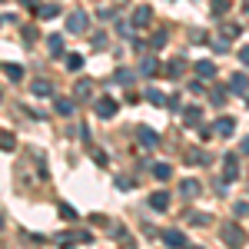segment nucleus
I'll return each mask as SVG.
<instances>
[{
  "label": "nucleus",
  "instance_id": "6e6552de",
  "mask_svg": "<svg viewBox=\"0 0 249 249\" xmlns=\"http://www.w3.org/2000/svg\"><path fill=\"white\" fill-rule=\"evenodd\" d=\"M196 73H199V77H213V73H216V67H213V63H199V67H196Z\"/></svg>",
  "mask_w": 249,
  "mask_h": 249
},
{
  "label": "nucleus",
  "instance_id": "aec40b11",
  "mask_svg": "<svg viewBox=\"0 0 249 249\" xmlns=\"http://www.w3.org/2000/svg\"><path fill=\"white\" fill-rule=\"evenodd\" d=\"M146 96H150L153 103H163V93H160V90H150V93H146Z\"/></svg>",
  "mask_w": 249,
  "mask_h": 249
},
{
  "label": "nucleus",
  "instance_id": "f8f14e48",
  "mask_svg": "<svg viewBox=\"0 0 249 249\" xmlns=\"http://www.w3.org/2000/svg\"><path fill=\"white\" fill-rule=\"evenodd\" d=\"M246 87H249V83H246V77H243V73H239V77H232V90H239V93H243Z\"/></svg>",
  "mask_w": 249,
  "mask_h": 249
},
{
  "label": "nucleus",
  "instance_id": "dca6fc26",
  "mask_svg": "<svg viewBox=\"0 0 249 249\" xmlns=\"http://www.w3.org/2000/svg\"><path fill=\"white\" fill-rule=\"evenodd\" d=\"M143 73H156V60H153V57L143 60Z\"/></svg>",
  "mask_w": 249,
  "mask_h": 249
},
{
  "label": "nucleus",
  "instance_id": "20e7f679",
  "mask_svg": "<svg viewBox=\"0 0 249 249\" xmlns=\"http://www.w3.org/2000/svg\"><path fill=\"white\" fill-rule=\"evenodd\" d=\"M50 93H53L50 80H34V96H50Z\"/></svg>",
  "mask_w": 249,
  "mask_h": 249
},
{
  "label": "nucleus",
  "instance_id": "2eb2a0df",
  "mask_svg": "<svg viewBox=\"0 0 249 249\" xmlns=\"http://www.w3.org/2000/svg\"><path fill=\"white\" fill-rule=\"evenodd\" d=\"M140 140H143V143H150V146H153V143H156V133H150V130H140Z\"/></svg>",
  "mask_w": 249,
  "mask_h": 249
},
{
  "label": "nucleus",
  "instance_id": "f03ea898",
  "mask_svg": "<svg viewBox=\"0 0 249 249\" xmlns=\"http://www.w3.org/2000/svg\"><path fill=\"white\" fill-rule=\"evenodd\" d=\"M113 113H116V100L100 96V100H96V116H113Z\"/></svg>",
  "mask_w": 249,
  "mask_h": 249
},
{
  "label": "nucleus",
  "instance_id": "f257e3e1",
  "mask_svg": "<svg viewBox=\"0 0 249 249\" xmlns=\"http://www.w3.org/2000/svg\"><path fill=\"white\" fill-rule=\"evenodd\" d=\"M67 30H70V34H83V30H87V14L73 10V14L67 17Z\"/></svg>",
  "mask_w": 249,
  "mask_h": 249
},
{
  "label": "nucleus",
  "instance_id": "4468645a",
  "mask_svg": "<svg viewBox=\"0 0 249 249\" xmlns=\"http://www.w3.org/2000/svg\"><path fill=\"white\" fill-rule=\"evenodd\" d=\"M153 173L160 176V179H166V176H170V166H166V163H160V166H153Z\"/></svg>",
  "mask_w": 249,
  "mask_h": 249
},
{
  "label": "nucleus",
  "instance_id": "6ab92c4d",
  "mask_svg": "<svg viewBox=\"0 0 249 249\" xmlns=\"http://www.w3.org/2000/svg\"><path fill=\"white\" fill-rule=\"evenodd\" d=\"M232 130V120H219V133H230Z\"/></svg>",
  "mask_w": 249,
  "mask_h": 249
},
{
  "label": "nucleus",
  "instance_id": "0eeeda50",
  "mask_svg": "<svg viewBox=\"0 0 249 249\" xmlns=\"http://www.w3.org/2000/svg\"><path fill=\"white\" fill-rule=\"evenodd\" d=\"M57 10H60L57 3H47V7H40V17H43V20H50V17H57Z\"/></svg>",
  "mask_w": 249,
  "mask_h": 249
},
{
  "label": "nucleus",
  "instance_id": "7ed1b4c3",
  "mask_svg": "<svg viewBox=\"0 0 249 249\" xmlns=\"http://www.w3.org/2000/svg\"><path fill=\"white\" fill-rule=\"evenodd\" d=\"M150 20H153V10H150V7H136V14H133V23H136V27H146Z\"/></svg>",
  "mask_w": 249,
  "mask_h": 249
},
{
  "label": "nucleus",
  "instance_id": "5701e85b",
  "mask_svg": "<svg viewBox=\"0 0 249 249\" xmlns=\"http://www.w3.org/2000/svg\"><path fill=\"white\" fill-rule=\"evenodd\" d=\"M0 230H3V216H0Z\"/></svg>",
  "mask_w": 249,
  "mask_h": 249
},
{
  "label": "nucleus",
  "instance_id": "1a4fd4ad",
  "mask_svg": "<svg viewBox=\"0 0 249 249\" xmlns=\"http://www.w3.org/2000/svg\"><path fill=\"white\" fill-rule=\"evenodd\" d=\"M47 47H50V53H60V50H63V40H60V37H50V40H47Z\"/></svg>",
  "mask_w": 249,
  "mask_h": 249
},
{
  "label": "nucleus",
  "instance_id": "39448f33",
  "mask_svg": "<svg viewBox=\"0 0 249 249\" xmlns=\"http://www.w3.org/2000/svg\"><path fill=\"white\" fill-rule=\"evenodd\" d=\"M90 90H93V83H90V80H77V87H73V93H77L80 100H87Z\"/></svg>",
  "mask_w": 249,
  "mask_h": 249
},
{
  "label": "nucleus",
  "instance_id": "9d476101",
  "mask_svg": "<svg viewBox=\"0 0 249 249\" xmlns=\"http://www.w3.org/2000/svg\"><path fill=\"white\" fill-rule=\"evenodd\" d=\"M14 143H17V140L10 133H0V146H3V150H14Z\"/></svg>",
  "mask_w": 249,
  "mask_h": 249
},
{
  "label": "nucleus",
  "instance_id": "423d86ee",
  "mask_svg": "<svg viewBox=\"0 0 249 249\" xmlns=\"http://www.w3.org/2000/svg\"><path fill=\"white\" fill-rule=\"evenodd\" d=\"M3 70H7V77H10V80H23V67H17V63H7Z\"/></svg>",
  "mask_w": 249,
  "mask_h": 249
},
{
  "label": "nucleus",
  "instance_id": "412c9836",
  "mask_svg": "<svg viewBox=\"0 0 249 249\" xmlns=\"http://www.w3.org/2000/svg\"><path fill=\"white\" fill-rule=\"evenodd\" d=\"M239 57H243V63H249V47L243 50V53H239Z\"/></svg>",
  "mask_w": 249,
  "mask_h": 249
},
{
  "label": "nucleus",
  "instance_id": "4be33fe9",
  "mask_svg": "<svg viewBox=\"0 0 249 249\" xmlns=\"http://www.w3.org/2000/svg\"><path fill=\"white\" fill-rule=\"evenodd\" d=\"M20 3H27V7H37V0H20Z\"/></svg>",
  "mask_w": 249,
  "mask_h": 249
},
{
  "label": "nucleus",
  "instance_id": "9b49d317",
  "mask_svg": "<svg viewBox=\"0 0 249 249\" xmlns=\"http://www.w3.org/2000/svg\"><path fill=\"white\" fill-rule=\"evenodd\" d=\"M57 113H73V103L70 100H57Z\"/></svg>",
  "mask_w": 249,
  "mask_h": 249
},
{
  "label": "nucleus",
  "instance_id": "a211bd4d",
  "mask_svg": "<svg viewBox=\"0 0 249 249\" xmlns=\"http://www.w3.org/2000/svg\"><path fill=\"white\" fill-rule=\"evenodd\" d=\"M226 7H230V3H226V0H213V10H216V14H223V10H226Z\"/></svg>",
  "mask_w": 249,
  "mask_h": 249
},
{
  "label": "nucleus",
  "instance_id": "f3484780",
  "mask_svg": "<svg viewBox=\"0 0 249 249\" xmlns=\"http://www.w3.org/2000/svg\"><path fill=\"white\" fill-rule=\"evenodd\" d=\"M67 67H73V70H77V67H83V60L73 53V57H67Z\"/></svg>",
  "mask_w": 249,
  "mask_h": 249
},
{
  "label": "nucleus",
  "instance_id": "ddd939ff",
  "mask_svg": "<svg viewBox=\"0 0 249 249\" xmlns=\"http://www.w3.org/2000/svg\"><path fill=\"white\" fill-rule=\"evenodd\" d=\"M153 206H156V210H166V193H156V196H153Z\"/></svg>",
  "mask_w": 249,
  "mask_h": 249
}]
</instances>
